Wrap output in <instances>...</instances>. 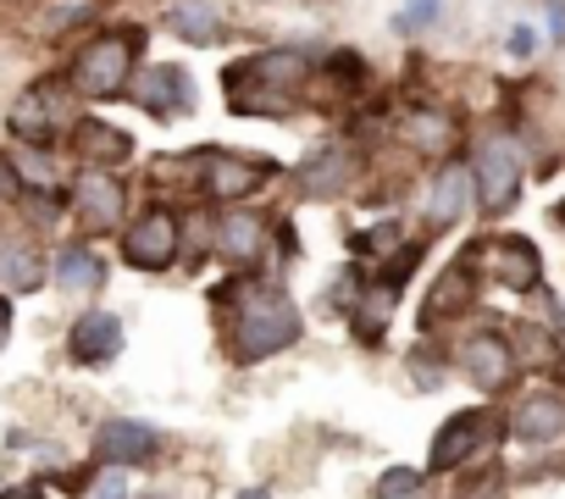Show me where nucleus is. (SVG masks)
I'll list each match as a JSON object with an SVG mask.
<instances>
[{"mask_svg":"<svg viewBox=\"0 0 565 499\" xmlns=\"http://www.w3.org/2000/svg\"><path fill=\"white\" fill-rule=\"evenodd\" d=\"M216 295L233 306L227 339H233V355H238V361H266V355L289 350V344L300 339V311H295L289 295H277V289H266V284H238V278L222 284Z\"/></svg>","mask_w":565,"mask_h":499,"instance_id":"nucleus-1","label":"nucleus"},{"mask_svg":"<svg viewBox=\"0 0 565 499\" xmlns=\"http://www.w3.org/2000/svg\"><path fill=\"white\" fill-rule=\"evenodd\" d=\"M306 56L300 51H266V56H249L238 67H227V106L238 117H289L295 112V89L306 84Z\"/></svg>","mask_w":565,"mask_h":499,"instance_id":"nucleus-2","label":"nucleus"},{"mask_svg":"<svg viewBox=\"0 0 565 499\" xmlns=\"http://www.w3.org/2000/svg\"><path fill=\"white\" fill-rule=\"evenodd\" d=\"M134 51H139V34H100L78 51L73 62V89L89 95V100H111L128 89V73H134Z\"/></svg>","mask_w":565,"mask_h":499,"instance_id":"nucleus-3","label":"nucleus"},{"mask_svg":"<svg viewBox=\"0 0 565 499\" xmlns=\"http://www.w3.org/2000/svg\"><path fill=\"white\" fill-rule=\"evenodd\" d=\"M194 178L211 200H244L255 194L266 178H271V161L266 156H233V150H205L194 156Z\"/></svg>","mask_w":565,"mask_h":499,"instance_id":"nucleus-4","label":"nucleus"},{"mask_svg":"<svg viewBox=\"0 0 565 499\" xmlns=\"http://www.w3.org/2000/svg\"><path fill=\"white\" fill-rule=\"evenodd\" d=\"M122 256H128V267H145V273H161V267H172V256H178V216L172 211H145L134 227H128V238H122Z\"/></svg>","mask_w":565,"mask_h":499,"instance_id":"nucleus-5","label":"nucleus"},{"mask_svg":"<svg viewBox=\"0 0 565 499\" xmlns=\"http://www.w3.org/2000/svg\"><path fill=\"white\" fill-rule=\"evenodd\" d=\"M477 194L488 211H510L515 205V189H521V150L510 139H488L477 150Z\"/></svg>","mask_w":565,"mask_h":499,"instance_id":"nucleus-6","label":"nucleus"},{"mask_svg":"<svg viewBox=\"0 0 565 499\" xmlns=\"http://www.w3.org/2000/svg\"><path fill=\"white\" fill-rule=\"evenodd\" d=\"M62 123H67V95H62L56 84H34V89H23L18 106H12V134H18L23 145H51V139L62 134Z\"/></svg>","mask_w":565,"mask_h":499,"instance_id":"nucleus-7","label":"nucleus"},{"mask_svg":"<svg viewBox=\"0 0 565 499\" xmlns=\"http://www.w3.org/2000/svg\"><path fill=\"white\" fill-rule=\"evenodd\" d=\"M488 438H493V416H488V411H460V416L433 438V471L466 466L477 449H488Z\"/></svg>","mask_w":565,"mask_h":499,"instance_id":"nucleus-8","label":"nucleus"},{"mask_svg":"<svg viewBox=\"0 0 565 499\" xmlns=\"http://www.w3.org/2000/svg\"><path fill=\"white\" fill-rule=\"evenodd\" d=\"M122 205H128V194H122V183L106 178V172H84V178L73 183V211H78V222H84L89 233L117 227V222H122Z\"/></svg>","mask_w":565,"mask_h":499,"instance_id":"nucleus-9","label":"nucleus"},{"mask_svg":"<svg viewBox=\"0 0 565 499\" xmlns=\"http://www.w3.org/2000/svg\"><path fill=\"white\" fill-rule=\"evenodd\" d=\"M134 100L145 112H156V117H172V112H189L194 106V84H189L183 67H150V73H139Z\"/></svg>","mask_w":565,"mask_h":499,"instance_id":"nucleus-10","label":"nucleus"},{"mask_svg":"<svg viewBox=\"0 0 565 499\" xmlns=\"http://www.w3.org/2000/svg\"><path fill=\"white\" fill-rule=\"evenodd\" d=\"M488 273H493L504 289L526 295V289H537L543 262H537V250H532L526 238H493V244H488Z\"/></svg>","mask_w":565,"mask_h":499,"instance_id":"nucleus-11","label":"nucleus"},{"mask_svg":"<svg viewBox=\"0 0 565 499\" xmlns=\"http://www.w3.org/2000/svg\"><path fill=\"white\" fill-rule=\"evenodd\" d=\"M460 367L471 372V383L499 389V383H510L515 355H510V344H504L499 333H471V339H466V350H460Z\"/></svg>","mask_w":565,"mask_h":499,"instance_id":"nucleus-12","label":"nucleus"},{"mask_svg":"<svg viewBox=\"0 0 565 499\" xmlns=\"http://www.w3.org/2000/svg\"><path fill=\"white\" fill-rule=\"evenodd\" d=\"M95 455L106 466H139V460L156 455V427H145V422H106L100 438H95Z\"/></svg>","mask_w":565,"mask_h":499,"instance_id":"nucleus-13","label":"nucleus"},{"mask_svg":"<svg viewBox=\"0 0 565 499\" xmlns=\"http://www.w3.org/2000/svg\"><path fill=\"white\" fill-rule=\"evenodd\" d=\"M510 422H515L510 433H515L521 444H554V438L565 433V400H554V394H526Z\"/></svg>","mask_w":565,"mask_h":499,"instance_id":"nucleus-14","label":"nucleus"},{"mask_svg":"<svg viewBox=\"0 0 565 499\" xmlns=\"http://www.w3.org/2000/svg\"><path fill=\"white\" fill-rule=\"evenodd\" d=\"M0 284H7L12 295H34L45 284V262L40 250L18 233H0Z\"/></svg>","mask_w":565,"mask_h":499,"instance_id":"nucleus-15","label":"nucleus"},{"mask_svg":"<svg viewBox=\"0 0 565 499\" xmlns=\"http://www.w3.org/2000/svg\"><path fill=\"white\" fill-rule=\"evenodd\" d=\"M471 295H477V262H455V267H444L438 284H433V300H427V322H438V317H460V311L471 306Z\"/></svg>","mask_w":565,"mask_h":499,"instance_id":"nucleus-16","label":"nucleus"},{"mask_svg":"<svg viewBox=\"0 0 565 499\" xmlns=\"http://www.w3.org/2000/svg\"><path fill=\"white\" fill-rule=\"evenodd\" d=\"M122 350V322L111 317V311H89V317H78V328H73V355L78 361H111Z\"/></svg>","mask_w":565,"mask_h":499,"instance_id":"nucleus-17","label":"nucleus"},{"mask_svg":"<svg viewBox=\"0 0 565 499\" xmlns=\"http://www.w3.org/2000/svg\"><path fill=\"white\" fill-rule=\"evenodd\" d=\"M466 205H471V172L466 167H444L433 178V194H427V222L449 227V222L466 216Z\"/></svg>","mask_w":565,"mask_h":499,"instance_id":"nucleus-18","label":"nucleus"},{"mask_svg":"<svg viewBox=\"0 0 565 499\" xmlns=\"http://www.w3.org/2000/svg\"><path fill=\"white\" fill-rule=\"evenodd\" d=\"M167 23H172V34H183L189 45H216V40H222V12L211 7V0H172Z\"/></svg>","mask_w":565,"mask_h":499,"instance_id":"nucleus-19","label":"nucleus"},{"mask_svg":"<svg viewBox=\"0 0 565 499\" xmlns=\"http://www.w3.org/2000/svg\"><path fill=\"white\" fill-rule=\"evenodd\" d=\"M73 145H78L84 161H128V150H134V139H128L122 128L100 123V117H84L78 134H73Z\"/></svg>","mask_w":565,"mask_h":499,"instance_id":"nucleus-20","label":"nucleus"},{"mask_svg":"<svg viewBox=\"0 0 565 499\" xmlns=\"http://www.w3.org/2000/svg\"><path fill=\"white\" fill-rule=\"evenodd\" d=\"M260 244H266L260 216H249V211H227V216H222V256H227V262H255Z\"/></svg>","mask_w":565,"mask_h":499,"instance_id":"nucleus-21","label":"nucleus"},{"mask_svg":"<svg viewBox=\"0 0 565 499\" xmlns=\"http://www.w3.org/2000/svg\"><path fill=\"white\" fill-rule=\"evenodd\" d=\"M399 134H405V145H416L422 156H444V150L455 145V123L438 117V112H411V117L399 123Z\"/></svg>","mask_w":565,"mask_h":499,"instance_id":"nucleus-22","label":"nucleus"},{"mask_svg":"<svg viewBox=\"0 0 565 499\" xmlns=\"http://www.w3.org/2000/svg\"><path fill=\"white\" fill-rule=\"evenodd\" d=\"M344 178H350V156H344L339 145H328V150H317V156L306 161L300 189H306V194H339Z\"/></svg>","mask_w":565,"mask_h":499,"instance_id":"nucleus-23","label":"nucleus"},{"mask_svg":"<svg viewBox=\"0 0 565 499\" xmlns=\"http://www.w3.org/2000/svg\"><path fill=\"white\" fill-rule=\"evenodd\" d=\"M56 278H62V289L84 295V289H100L106 267L95 262V250H84V244H67L62 256H56Z\"/></svg>","mask_w":565,"mask_h":499,"instance_id":"nucleus-24","label":"nucleus"},{"mask_svg":"<svg viewBox=\"0 0 565 499\" xmlns=\"http://www.w3.org/2000/svg\"><path fill=\"white\" fill-rule=\"evenodd\" d=\"M394 284H372L366 289V300H361V311H355V328L366 333V339H377L383 333V322H388V311H394Z\"/></svg>","mask_w":565,"mask_h":499,"instance_id":"nucleus-25","label":"nucleus"},{"mask_svg":"<svg viewBox=\"0 0 565 499\" xmlns=\"http://www.w3.org/2000/svg\"><path fill=\"white\" fill-rule=\"evenodd\" d=\"M422 493V471H388L383 482H377V499H416Z\"/></svg>","mask_w":565,"mask_h":499,"instance_id":"nucleus-26","label":"nucleus"},{"mask_svg":"<svg viewBox=\"0 0 565 499\" xmlns=\"http://www.w3.org/2000/svg\"><path fill=\"white\" fill-rule=\"evenodd\" d=\"M12 172H18L23 183H34V189H51V183H56V167H51L45 156H18Z\"/></svg>","mask_w":565,"mask_h":499,"instance_id":"nucleus-27","label":"nucleus"},{"mask_svg":"<svg viewBox=\"0 0 565 499\" xmlns=\"http://www.w3.org/2000/svg\"><path fill=\"white\" fill-rule=\"evenodd\" d=\"M394 238H399V222H383V227L361 233V238H355V250H361V256H383V244H394Z\"/></svg>","mask_w":565,"mask_h":499,"instance_id":"nucleus-28","label":"nucleus"},{"mask_svg":"<svg viewBox=\"0 0 565 499\" xmlns=\"http://www.w3.org/2000/svg\"><path fill=\"white\" fill-rule=\"evenodd\" d=\"M444 0H405V29H422L427 18H438Z\"/></svg>","mask_w":565,"mask_h":499,"instance_id":"nucleus-29","label":"nucleus"},{"mask_svg":"<svg viewBox=\"0 0 565 499\" xmlns=\"http://www.w3.org/2000/svg\"><path fill=\"white\" fill-rule=\"evenodd\" d=\"M532 51H537V29H526V23H521V29L510 34V56H532Z\"/></svg>","mask_w":565,"mask_h":499,"instance_id":"nucleus-30","label":"nucleus"},{"mask_svg":"<svg viewBox=\"0 0 565 499\" xmlns=\"http://www.w3.org/2000/svg\"><path fill=\"white\" fill-rule=\"evenodd\" d=\"M95 499H128V477H122V471H111L106 482H95Z\"/></svg>","mask_w":565,"mask_h":499,"instance_id":"nucleus-31","label":"nucleus"},{"mask_svg":"<svg viewBox=\"0 0 565 499\" xmlns=\"http://www.w3.org/2000/svg\"><path fill=\"white\" fill-rule=\"evenodd\" d=\"M548 34L565 40V0H548Z\"/></svg>","mask_w":565,"mask_h":499,"instance_id":"nucleus-32","label":"nucleus"},{"mask_svg":"<svg viewBox=\"0 0 565 499\" xmlns=\"http://www.w3.org/2000/svg\"><path fill=\"white\" fill-rule=\"evenodd\" d=\"M0 499H45V488H40V482H18V488H7Z\"/></svg>","mask_w":565,"mask_h":499,"instance_id":"nucleus-33","label":"nucleus"},{"mask_svg":"<svg viewBox=\"0 0 565 499\" xmlns=\"http://www.w3.org/2000/svg\"><path fill=\"white\" fill-rule=\"evenodd\" d=\"M7 328H12V306L0 300V344H7Z\"/></svg>","mask_w":565,"mask_h":499,"instance_id":"nucleus-34","label":"nucleus"},{"mask_svg":"<svg viewBox=\"0 0 565 499\" xmlns=\"http://www.w3.org/2000/svg\"><path fill=\"white\" fill-rule=\"evenodd\" d=\"M238 499H271V493H266V488H249V493H238Z\"/></svg>","mask_w":565,"mask_h":499,"instance_id":"nucleus-35","label":"nucleus"},{"mask_svg":"<svg viewBox=\"0 0 565 499\" xmlns=\"http://www.w3.org/2000/svg\"><path fill=\"white\" fill-rule=\"evenodd\" d=\"M139 499H172V493H139Z\"/></svg>","mask_w":565,"mask_h":499,"instance_id":"nucleus-36","label":"nucleus"},{"mask_svg":"<svg viewBox=\"0 0 565 499\" xmlns=\"http://www.w3.org/2000/svg\"><path fill=\"white\" fill-rule=\"evenodd\" d=\"M559 222H565V211H559Z\"/></svg>","mask_w":565,"mask_h":499,"instance_id":"nucleus-37","label":"nucleus"}]
</instances>
